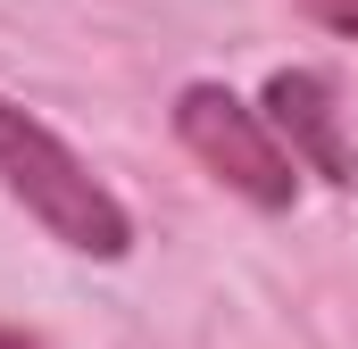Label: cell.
I'll return each mask as SVG.
<instances>
[{
	"label": "cell",
	"mask_w": 358,
	"mask_h": 349,
	"mask_svg": "<svg viewBox=\"0 0 358 349\" xmlns=\"http://www.w3.org/2000/svg\"><path fill=\"white\" fill-rule=\"evenodd\" d=\"M0 191H8L59 250H76V258L117 266L134 250V208L92 174V158L59 133V125H42V117L17 108L8 91H0Z\"/></svg>",
	"instance_id": "6da1fadb"
},
{
	"label": "cell",
	"mask_w": 358,
	"mask_h": 349,
	"mask_svg": "<svg viewBox=\"0 0 358 349\" xmlns=\"http://www.w3.org/2000/svg\"><path fill=\"white\" fill-rule=\"evenodd\" d=\"M176 142L234 200H250L259 216H292L300 208V158H292V142L275 133L267 108L242 100L234 84H183L176 91Z\"/></svg>",
	"instance_id": "7a4b0ae2"
},
{
	"label": "cell",
	"mask_w": 358,
	"mask_h": 349,
	"mask_svg": "<svg viewBox=\"0 0 358 349\" xmlns=\"http://www.w3.org/2000/svg\"><path fill=\"white\" fill-rule=\"evenodd\" d=\"M259 108L275 117V133L292 142L300 174H317L325 191H358V150H350V133H342V100H334V84L317 67H275L267 91H259Z\"/></svg>",
	"instance_id": "3957f363"
},
{
	"label": "cell",
	"mask_w": 358,
	"mask_h": 349,
	"mask_svg": "<svg viewBox=\"0 0 358 349\" xmlns=\"http://www.w3.org/2000/svg\"><path fill=\"white\" fill-rule=\"evenodd\" d=\"M300 17H317L325 34H342V42H358V0H300Z\"/></svg>",
	"instance_id": "277c9868"
},
{
	"label": "cell",
	"mask_w": 358,
	"mask_h": 349,
	"mask_svg": "<svg viewBox=\"0 0 358 349\" xmlns=\"http://www.w3.org/2000/svg\"><path fill=\"white\" fill-rule=\"evenodd\" d=\"M0 349H42V341H34L25 325H0Z\"/></svg>",
	"instance_id": "5b68a950"
}]
</instances>
